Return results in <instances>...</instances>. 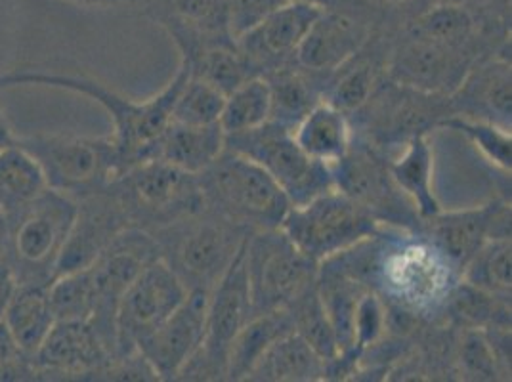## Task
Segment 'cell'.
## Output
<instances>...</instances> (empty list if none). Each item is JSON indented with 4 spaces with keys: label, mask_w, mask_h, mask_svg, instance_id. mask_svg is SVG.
<instances>
[{
    "label": "cell",
    "mask_w": 512,
    "mask_h": 382,
    "mask_svg": "<svg viewBox=\"0 0 512 382\" xmlns=\"http://www.w3.org/2000/svg\"><path fill=\"white\" fill-rule=\"evenodd\" d=\"M48 190L43 170L18 142L0 149V213L8 218L20 213Z\"/></svg>",
    "instance_id": "obj_32"
},
{
    "label": "cell",
    "mask_w": 512,
    "mask_h": 382,
    "mask_svg": "<svg viewBox=\"0 0 512 382\" xmlns=\"http://www.w3.org/2000/svg\"><path fill=\"white\" fill-rule=\"evenodd\" d=\"M321 6L293 0L274 10L253 29L239 35L235 46L255 77H266L295 60L300 43L320 18Z\"/></svg>",
    "instance_id": "obj_19"
},
{
    "label": "cell",
    "mask_w": 512,
    "mask_h": 382,
    "mask_svg": "<svg viewBox=\"0 0 512 382\" xmlns=\"http://www.w3.org/2000/svg\"><path fill=\"white\" fill-rule=\"evenodd\" d=\"M109 188L123 205L130 226L148 234L205 209L197 174L161 159L128 167Z\"/></svg>",
    "instance_id": "obj_6"
},
{
    "label": "cell",
    "mask_w": 512,
    "mask_h": 382,
    "mask_svg": "<svg viewBox=\"0 0 512 382\" xmlns=\"http://www.w3.org/2000/svg\"><path fill=\"white\" fill-rule=\"evenodd\" d=\"M155 258H159V247L153 235L140 228H128L117 235L90 266H86L94 279V310L88 323L113 356H117L115 318L119 300L134 277Z\"/></svg>",
    "instance_id": "obj_15"
},
{
    "label": "cell",
    "mask_w": 512,
    "mask_h": 382,
    "mask_svg": "<svg viewBox=\"0 0 512 382\" xmlns=\"http://www.w3.org/2000/svg\"><path fill=\"white\" fill-rule=\"evenodd\" d=\"M251 230L203 209L155 232L159 256L188 291H213L243 249Z\"/></svg>",
    "instance_id": "obj_3"
},
{
    "label": "cell",
    "mask_w": 512,
    "mask_h": 382,
    "mask_svg": "<svg viewBox=\"0 0 512 382\" xmlns=\"http://www.w3.org/2000/svg\"><path fill=\"white\" fill-rule=\"evenodd\" d=\"M295 333L306 340L325 363L339 356L333 325L323 308L316 281L289 306Z\"/></svg>",
    "instance_id": "obj_36"
},
{
    "label": "cell",
    "mask_w": 512,
    "mask_h": 382,
    "mask_svg": "<svg viewBox=\"0 0 512 382\" xmlns=\"http://www.w3.org/2000/svg\"><path fill=\"white\" fill-rule=\"evenodd\" d=\"M295 331L289 308L258 314L237 333L228 354L226 381H245L256 361L276 340Z\"/></svg>",
    "instance_id": "obj_31"
},
{
    "label": "cell",
    "mask_w": 512,
    "mask_h": 382,
    "mask_svg": "<svg viewBox=\"0 0 512 382\" xmlns=\"http://www.w3.org/2000/svg\"><path fill=\"white\" fill-rule=\"evenodd\" d=\"M41 167L50 190L62 191L79 201L107 188L121 172V159L111 136L86 138L64 134L16 136Z\"/></svg>",
    "instance_id": "obj_7"
},
{
    "label": "cell",
    "mask_w": 512,
    "mask_h": 382,
    "mask_svg": "<svg viewBox=\"0 0 512 382\" xmlns=\"http://www.w3.org/2000/svg\"><path fill=\"white\" fill-rule=\"evenodd\" d=\"M6 230H8V220L6 216L0 213V260L4 258V245H6Z\"/></svg>",
    "instance_id": "obj_47"
},
{
    "label": "cell",
    "mask_w": 512,
    "mask_h": 382,
    "mask_svg": "<svg viewBox=\"0 0 512 382\" xmlns=\"http://www.w3.org/2000/svg\"><path fill=\"white\" fill-rule=\"evenodd\" d=\"M388 20L390 10L375 0H341L321 12L300 43L295 62L329 79Z\"/></svg>",
    "instance_id": "obj_14"
},
{
    "label": "cell",
    "mask_w": 512,
    "mask_h": 382,
    "mask_svg": "<svg viewBox=\"0 0 512 382\" xmlns=\"http://www.w3.org/2000/svg\"><path fill=\"white\" fill-rule=\"evenodd\" d=\"M348 117L356 136L386 153L440 128V123L451 117V106L449 94L396 85L386 77L371 98Z\"/></svg>",
    "instance_id": "obj_8"
},
{
    "label": "cell",
    "mask_w": 512,
    "mask_h": 382,
    "mask_svg": "<svg viewBox=\"0 0 512 382\" xmlns=\"http://www.w3.org/2000/svg\"><path fill=\"white\" fill-rule=\"evenodd\" d=\"M375 2L381 4L383 8L390 10V12H396L406 22L407 18H411L417 12H421L423 8H427L428 4H432L434 0H375Z\"/></svg>",
    "instance_id": "obj_44"
},
{
    "label": "cell",
    "mask_w": 512,
    "mask_h": 382,
    "mask_svg": "<svg viewBox=\"0 0 512 382\" xmlns=\"http://www.w3.org/2000/svg\"><path fill=\"white\" fill-rule=\"evenodd\" d=\"M247 243V241H245ZM253 318L245 272V245L209 297L205 337L176 381H226L228 354L237 333Z\"/></svg>",
    "instance_id": "obj_12"
},
{
    "label": "cell",
    "mask_w": 512,
    "mask_h": 382,
    "mask_svg": "<svg viewBox=\"0 0 512 382\" xmlns=\"http://www.w3.org/2000/svg\"><path fill=\"white\" fill-rule=\"evenodd\" d=\"M226 149V132L220 123L214 125H180L169 123L155 144L151 159L167 161L190 174L209 169Z\"/></svg>",
    "instance_id": "obj_25"
},
{
    "label": "cell",
    "mask_w": 512,
    "mask_h": 382,
    "mask_svg": "<svg viewBox=\"0 0 512 382\" xmlns=\"http://www.w3.org/2000/svg\"><path fill=\"white\" fill-rule=\"evenodd\" d=\"M14 142H16V134H14V130L10 127L6 115H4V111L0 107V149L10 146Z\"/></svg>",
    "instance_id": "obj_46"
},
{
    "label": "cell",
    "mask_w": 512,
    "mask_h": 382,
    "mask_svg": "<svg viewBox=\"0 0 512 382\" xmlns=\"http://www.w3.org/2000/svg\"><path fill=\"white\" fill-rule=\"evenodd\" d=\"M186 295V285L161 256L150 262L119 300L115 318L117 356L134 354L138 344L171 316Z\"/></svg>",
    "instance_id": "obj_16"
},
{
    "label": "cell",
    "mask_w": 512,
    "mask_h": 382,
    "mask_svg": "<svg viewBox=\"0 0 512 382\" xmlns=\"http://www.w3.org/2000/svg\"><path fill=\"white\" fill-rule=\"evenodd\" d=\"M327 363L295 331L276 340L245 381L314 382L325 381Z\"/></svg>",
    "instance_id": "obj_29"
},
{
    "label": "cell",
    "mask_w": 512,
    "mask_h": 382,
    "mask_svg": "<svg viewBox=\"0 0 512 382\" xmlns=\"http://www.w3.org/2000/svg\"><path fill=\"white\" fill-rule=\"evenodd\" d=\"M245 272L253 316L289 308L316 281L318 264L278 230L247 237Z\"/></svg>",
    "instance_id": "obj_11"
},
{
    "label": "cell",
    "mask_w": 512,
    "mask_h": 382,
    "mask_svg": "<svg viewBox=\"0 0 512 382\" xmlns=\"http://www.w3.org/2000/svg\"><path fill=\"white\" fill-rule=\"evenodd\" d=\"M83 8H117V6H144L148 0H65Z\"/></svg>",
    "instance_id": "obj_45"
},
{
    "label": "cell",
    "mask_w": 512,
    "mask_h": 382,
    "mask_svg": "<svg viewBox=\"0 0 512 382\" xmlns=\"http://www.w3.org/2000/svg\"><path fill=\"white\" fill-rule=\"evenodd\" d=\"M111 358L88 321H56L31 361L37 381H86Z\"/></svg>",
    "instance_id": "obj_22"
},
{
    "label": "cell",
    "mask_w": 512,
    "mask_h": 382,
    "mask_svg": "<svg viewBox=\"0 0 512 382\" xmlns=\"http://www.w3.org/2000/svg\"><path fill=\"white\" fill-rule=\"evenodd\" d=\"M211 291L192 289L180 306L165 319L138 350L150 361L159 381H176L180 369L192 358L205 337Z\"/></svg>",
    "instance_id": "obj_21"
},
{
    "label": "cell",
    "mask_w": 512,
    "mask_h": 382,
    "mask_svg": "<svg viewBox=\"0 0 512 382\" xmlns=\"http://www.w3.org/2000/svg\"><path fill=\"white\" fill-rule=\"evenodd\" d=\"M511 216V199L497 197L480 207L440 211L423 218L419 232L427 235L463 276L472 256L488 241L511 237Z\"/></svg>",
    "instance_id": "obj_18"
},
{
    "label": "cell",
    "mask_w": 512,
    "mask_h": 382,
    "mask_svg": "<svg viewBox=\"0 0 512 382\" xmlns=\"http://www.w3.org/2000/svg\"><path fill=\"white\" fill-rule=\"evenodd\" d=\"M16 289H18V281H16V277L12 274L10 266L4 260H0V323L4 319L6 308H8L10 300L14 297Z\"/></svg>",
    "instance_id": "obj_43"
},
{
    "label": "cell",
    "mask_w": 512,
    "mask_h": 382,
    "mask_svg": "<svg viewBox=\"0 0 512 382\" xmlns=\"http://www.w3.org/2000/svg\"><path fill=\"white\" fill-rule=\"evenodd\" d=\"M461 279L484 289L491 295L511 298L512 291V241L491 239L463 270Z\"/></svg>",
    "instance_id": "obj_37"
},
{
    "label": "cell",
    "mask_w": 512,
    "mask_h": 382,
    "mask_svg": "<svg viewBox=\"0 0 512 382\" xmlns=\"http://www.w3.org/2000/svg\"><path fill=\"white\" fill-rule=\"evenodd\" d=\"M440 319L457 329H486L493 323H511V298L495 297L461 279L449 293Z\"/></svg>",
    "instance_id": "obj_33"
},
{
    "label": "cell",
    "mask_w": 512,
    "mask_h": 382,
    "mask_svg": "<svg viewBox=\"0 0 512 382\" xmlns=\"http://www.w3.org/2000/svg\"><path fill=\"white\" fill-rule=\"evenodd\" d=\"M461 272L427 235L383 226L369 239L367 287L428 323L440 321Z\"/></svg>",
    "instance_id": "obj_1"
},
{
    "label": "cell",
    "mask_w": 512,
    "mask_h": 382,
    "mask_svg": "<svg viewBox=\"0 0 512 382\" xmlns=\"http://www.w3.org/2000/svg\"><path fill=\"white\" fill-rule=\"evenodd\" d=\"M449 106L451 117L488 121L511 130V46L472 65L461 85L449 94Z\"/></svg>",
    "instance_id": "obj_24"
},
{
    "label": "cell",
    "mask_w": 512,
    "mask_h": 382,
    "mask_svg": "<svg viewBox=\"0 0 512 382\" xmlns=\"http://www.w3.org/2000/svg\"><path fill=\"white\" fill-rule=\"evenodd\" d=\"M142 8L151 22L169 33L180 58L214 44L235 43L230 0H148Z\"/></svg>",
    "instance_id": "obj_20"
},
{
    "label": "cell",
    "mask_w": 512,
    "mask_h": 382,
    "mask_svg": "<svg viewBox=\"0 0 512 382\" xmlns=\"http://www.w3.org/2000/svg\"><path fill=\"white\" fill-rule=\"evenodd\" d=\"M226 148L255 161L287 195L291 207L310 203L335 190L329 165L306 155L293 138V130L276 121L237 134H226Z\"/></svg>",
    "instance_id": "obj_9"
},
{
    "label": "cell",
    "mask_w": 512,
    "mask_h": 382,
    "mask_svg": "<svg viewBox=\"0 0 512 382\" xmlns=\"http://www.w3.org/2000/svg\"><path fill=\"white\" fill-rule=\"evenodd\" d=\"M396 186L404 191L421 218H430L442 211L434 191V149L428 134L415 136L404 144V151L388 161Z\"/></svg>",
    "instance_id": "obj_28"
},
{
    "label": "cell",
    "mask_w": 512,
    "mask_h": 382,
    "mask_svg": "<svg viewBox=\"0 0 512 382\" xmlns=\"http://www.w3.org/2000/svg\"><path fill=\"white\" fill-rule=\"evenodd\" d=\"M224 102L226 94L222 90L199 77L190 75L174 100L171 121L193 127L214 125L220 121Z\"/></svg>",
    "instance_id": "obj_39"
},
{
    "label": "cell",
    "mask_w": 512,
    "mask_h": 382,
    "mask_svg": "<svg viewBox=\"0 0 512 382\" xmlns=\"http://www.w3.org/2000/svg\"><path fill=\"white\" fill-rule=\"evenodd\" d=\"M453 373L470 381H497L505 377L482 329H457L453 342Z\"/></svg>",
    "instance_id": "obj_38"
},
{
    "label": "cell",
    "mask_w": 512,
    "mask_h": 382,
    "mask_svg": "<svg viewBox=\"0 0 512 382\" xmlns=\"http://www.w3.org/2000/svg\"><path fill=\"white\" fill-rule=\"evenodd\" d=\"M130 226L127 213L107 186L77 201V214L65 241L56 276L83 270L106 251L111 241Z\"/></svg>",
    "instance_id": "obj_23"
},
{
    "label": "cell",
    "mask_w": 512,
    "mask_h": 382,
    "mask_svg": "<svg viewBox=\"0 0 512 382\" xmlns=\"http://www.w3.org/2000/svg\"><path fill=\"white\" fill-rule=\"evenodd\" d=\"M287 2L291 0H230V31L234 39L253 29L256 23Z\"/></svg>",
    "instance_id": "obj_42"
},
{
    "label": "cell",
    "mask_w": 512,
    "mask_h": 382,
    "mask_svg": "<svg viewBox=\"0 0 512 382\" xmlns=\"http://www.w3.org/2000/svg\"><path fill=\"white\" fill-rule=\"evenodd\" d=\"M197 180L207 209L251 232L278 230L291 209L276 180L232 149H224Z\"/></svg>",
    "instance_id": "obj_4"
},
{
    "label": "cell",
    "mask_w": 512,
    "mask_h": 382,
    "mask_svg": "<svg viewBox=\"0 0 512 382\" xmlns=\"http://www.w3.org/2000/svg\"><path fill=\"white\" fill-rule=\"evenodd\" d=\"M388 153L354 134L352 146L333 170L335 190L360 203L383 226L419 232L423 218L390 174Z\"/></svg>",
    "instance_id": "obj_13"
},
{
    "label": "cell",
    "mask_w": 512,
    "mask_h": 382,
    "mask_svg": "<svg viewBox=\"0 0 512 382\" xmlns=\"http://www.w3.org/2000/svg\"><path fill=\"white\" fill-rule=\"evenodd\" d=\"M56 321H88L94 310V279L90 268L56 276L48 285Z\"/></svg>",
    "instance_id": "obj_40"
},
{
    "label": "cell",
    "mask_w": 512,
    "mask_h": 382,
    "mask_svg": "<svg viewBox=\"0 0 512 382\" xmlns=\"http://www.w3.org/2000/svg\"><path fill=\"white\" fill-rule=\"evenodd\" d=\"M188 77V65L180 62L178 71L167 86L146 100H132L90 77L52 73L43 69H14L0 73V90L16 86H46L83 94L94 100L106 109L113 121L115 130L111 138L125 172L128 167L153 157L157 140L171 123L174 100Z\"/></svg>",
    "instance_id": "obj_2"
},
{
    "label": "cell",
    "mask_w": 512,
    "mask_h": 382,
    "mask_svg": "<svg viewBox=\"0 0 512 382\" xmlns=\"http://www.w3.org/2000/svg\"><path fill=\"white\" fill-rule=\"evenodd\" d=\"M272 117V92L264 77H251L226 96L220 127L226 134L253 130Z\"/></svg>",
    "instance_id": "obj_34"
},
{
    "label": "cell",
    "mask_w": 512,
    "mask_h": 382,
    "mask_svg": "<svg viewBox=\"0 0 512 382\" xmlns=\"http://www.w3.org/2000/svg\"><path fill=\"white\" fill-rule=\"evenodd\" d=\"M77 214V201L62 191L44 190L8 218L4 262L18 285H50Z\"/></svg>",
    "instance_id": "obj_5"
},
{
    "label": "cell",
    "mask_w": 512,
    "mask_h": 382,
    "mask_svg": "<svg viewBox=\"0 0 512 382\" xmlns=\"http://www.w3.org/2000/svg\"><path fill=\"white\" fill-rule=\"evenodd\" d=\"M436 4H449V6H470L474 0H434Z\"/></svg>",
    "instance_id": "obj_48"
},
{
    "label": "cell",
    "mask_w": 512,
    "mask_h": 382,
    "mask_svg": "<svg viewBox=\"0 0 512 382\" xmlns=\"http://www.w3.org/2000/svg\"><path fill=\"white\" fill-rule=\"evenodd\" d=\"M272 92V117L283 127L293 128L300 119L323 102L327 77L300 67L295 60L264 77Z\"/></svg>",
    "instance_id": "obj_26"
},
{
    "label": "cell",
    "mask_w": 512,
    "mask_h": 382,
    "mask_svg": "<svg viewBox=\"0 0 512 382\" xmlns=\"http://www.w3.org/2000/svg\"><path fill=\"white\" fill-rule=\"evenodd\" d=\"M180 62L188 65L190 75L211 83L226 96L247 79L255 77L235 43L207 46L190 58H180Z\"/></svg>",
    "instance_id": "obj_35"
},
{
    "label": "cell",
    "mask_w": 512,
    "mask_h": 382,
    "mask_svg": "<svg viewBox=\"0 0 512 382\" xmlns=\"http://www.w3.org/2000/svg\"><path fill=\"white\" fill-rule=\"evenodd\" d=\"M54 323L56 316L50 306L48 285H18L2 325L27 358L37 354Z\"/></svg>",
    "instance_id": "obj_30"
},
{
    "label": "cell",
    "mask_w": 512,
    "mask_h": 382,
    "mask_svg": "<svg viewBox=\"0 0 512 382\" xmlns=\"http://www.w3.org/2000/svg\"><path fill=\"white\" fill-rule=\"evenodd\" d=\"M383 224L339 190L327 191L306 205L291 207L281 230L297 249L320 264L379 234Z\"/></svg>",
    "instance_id": "obj_10"
},
{
    "label": "cell",
    "mask_w": 512,
    "mask_h": 382,
    "mask_svg": "<svg viewBox=\"0 0 512 382\" xmlns=\"http://www.w3.org/2000/svg\"><path fill=\"white\" fill-rule=\"evenodd\" d=\"M440 128L455 130L469 138L480 153L495 165L497 169L511 174L512 169V136L509 128L493 125L488 121L467 119V117H448L440 123Z\"/></svg>",
    "instance_id": "obj_41"
},
{
    "label": "cell",
    "mask_w": 512,
    "mask_h": 382,
    "mask_svg": "<svg viewBox=\"0 0 512 382\" xmlns=\"http://www.w3.org/2000/svg\"><path fill=\"white\" fill-rule=\"evenodd\" d=\"M293 138L306 155L333 167L352 146L354 128L339 107L320 102L293 128Z\"/></svg>",
    "instance_id": "obj_27"
},
{
    "label": "cell",
    "mask_w": 512,
    "mask_h": 382,
    "mask_svg": "<svg viewBox=\"0 0 512 382\" xmlns=\"http://www.w3.org/2000/svg\"><path fill=\"white\" fill-rule=\"evenodd\" d=\"M480 60L484 58L476 52L411 37L398 27L392 37L386 77L396 85L451 94L461 85L470 67Z\"/></svg>",
    "instance_id": "obj_17"
}]
</instances>
